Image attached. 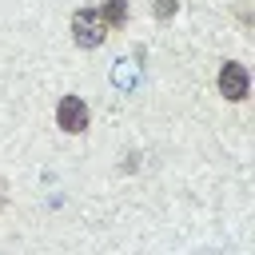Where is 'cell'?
Returning <instances> with one entry per match:
<instances>
[{"label":"cell","mask_w":255,"mask_h":255,"mask_svg":"<svg viewBox=\"0 0 255 255\" xmlns=\"http://www.w3.org/2000/svg\"><path fill=\"white\" fill-rule=\"evenodd\" d=\"M72 36H76L80 48H100L104 36H108V24L100 20L96 8H80V12L72 16Z\"/></svg>","instance_id":"6da1fadb"},{"label":"cell","mask_w":255,"mask_h":255,"mask_svg":"<svg viewBox=\"0 0 255 255\" xmlns=\"http://www.w3.org/2000/svg\"><path fill=\"white\" fill-rule=\"evenodd\" d=\"M56 120H60L64 131H84V128H88V108H84V100H80V96H64L60 108H56Z\"/></svg>","instance_id":"7a4b0ae2"},{"label":"cell","mask_w":255,"mask_h":255,"mask_svg":"<svg viewBox=\"0 0 255 255\" xmlns=\"http://www.w3.org/2000/svg\"><path fill=\"white\" fill-rule=\"evenodd\" d=\"M219 92H223L227 100H243V96H247V68H243V64H223V72H219Z\"/></svg>","instance_id":"3957f363"},{"label":"cell","mask_w":255,"mask_h":255,"mask_svg":"<svg viewBox=\"0 0 255 255\" xmlns=\"http://www.w3.org/2000/svg\"><path fill=\"white\" fill-rule=\"evenodd\" d=\"M100 20L104 24H128V0H104Z\"/></svg>","instance_id":"277c9868"},{"label":"cell","mask_w":255,"mask_h":255,"mask_svg":"<svg viewBox=\"0 0 255 255\" xmlns=\"http://www.w3.org/2000/svg\"><path fill=\"white\" fill-rule=\"evenodd\" d=\"M151 12H155V16H171V12H175V4H171V0H155V8H151Z\"/></svg>","instance_id":"5b68a950"},{"label":"cell","mask_w":255,"mask_h":255,"mask_svg":"<svg viewBox=\"0 0 255 255\" xmlns=\"http://www.w3.org/2000/svg\"><path fill=\"white\" fill-rule=\"evenodd\" d=\"M0 203H4V199H0Z\"/></svg>","instance_id":"8992f818"}]
</instances>
